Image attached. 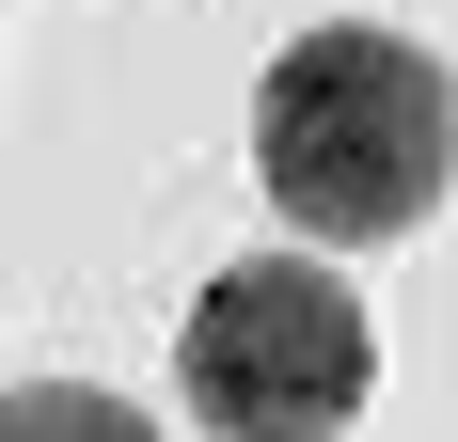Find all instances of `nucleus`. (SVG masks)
<instances>
[{
    "label": "nucleus",
    "mask_w": 458,
    "mask_h": 442,
    "mask_svg": "<svg viewBox=\"0 0 458 442\" xmlns=\"http://www.w3.org/2000/svg\"><path fill=\"white\" fill-rule=\"evenodd\" d=\"M364 379H379L364 301H348L317 253H253V268H222V285L190 301V332H174V395L206 411L222 442H348Z\"/></svg>",
    "instance_id": "2"
},
{
    "label": "nucleus",
    "mask_w": 458,
    "mask_h": 442,
    "mask_svg": "<svg viewBox=\"0 0 458 442\" xmlns=\"http://www.w3.org/2000/svg\"><path fill=\"white\" fill-rule=\"evenodd\" d=\"M253 174H269V206L301 221V237H332V253L411 237V221L443 206V174H458V95H443V64H427L411 32L332 16V32H301L269 80H253Z\"/></svg>",
    "instance_id": "1"
},
{
    "label": "nucleus",
    "mask_w": 458,
    "mask_h": 442,
    "mask_svg": "<svg viewBox=\"0 0 458 442\" xmlns=\"http://www.w3.org/2000/svg\"><path fill=\"white\" fill-rule=\"evenodd\" d=\"M0 442H158V411L95 395V379H16L0 395Z\"/></svg>",
    "instance_id": "3"
}]
</instances>
